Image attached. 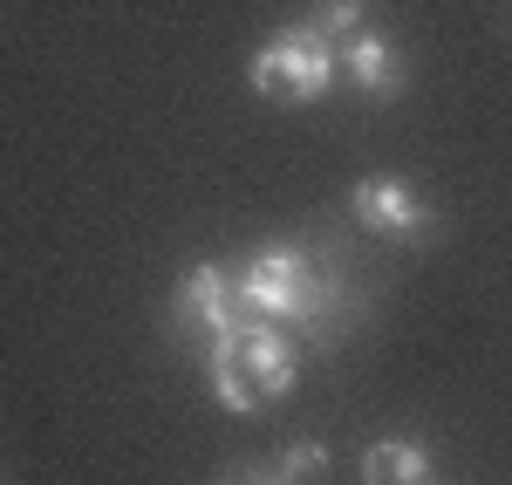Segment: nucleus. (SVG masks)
I'll return each mask as SVG.
<instances>
[{"label": "nucleus", "instance_id": "f257e3e1", "mask_svg": "<svg viewBox=\"0 0 512 485\" xmlns=\"http://www.w3.org/2000/svg\"><path fill=\"white\" fill-rule=\"evenodd\" d=\"M233 274V301L253 308L260 322H280V328H301L315 349H335L355 322H362V287L349 274V253L342 240H328L308 253L301 240H267L253 246Z\"/></svg>", "mask_w": 512, "mask_h": 485}, {"label": "nucleus", "instance_id": "f03ea898", "mask_svg": "<svg viewBox=\"0 0 512 485\" xmlns=\"http://www.w3.org/2000/svg\"><path fill=\"white\" fill-rule=\"evenodd\" d=\"M335 69H342L335 41L321 35L315 21H287L267 48H253L246 82H253L260 96H274V103H321V96L335 89Z\"/></svg>", "mask_w": 512, "mask_h": 485}, {"label": "nucleus", "instance_id": "7ed1b4c3", "mask_svg": "<svg viewBox=\"0 0 512 485\" xmlns=\"http://www.w3.org/2000/svg\"><path fill=\"white\" fill-rule=\"evenodd\" d=\"M355 219H362L369 233H383V240H431L437 233L431 199H424L410 178H390V171H376V178L355 185Z\"/></svg>", "mask_w": 512, "mask_h": 485}, {"label": "nucleus", "instance_id": "20e7f679", "mask_svg": "<svg viewBox=\"0 0 512 485\" xmlns=\"http://www.w3.org/2000/svg\"><path fill=\"white\" fill-rule=\"evenodd\" d=\"M171 322H178V335H185L192 349H205L212 335H233V322H239L233 274H226L219 260H205V267H192V274L178 281V301H171Z\"/></svg>", "mask_w": 512, "mask_h": 485}, {"label": "nucleus", "instance_id": "39448f33", "mask_svg": "<svg viewBox=\"0 0 512 485\" xmlns=\"http://www.w3.org/2000/svg\"><path fill=\"white\" fill-rule=\"evenodd\" d=\"M233 335H239V369L253 376V390H260V397H287V390L301 383V356H294V335H287L280 322H260V315L246 308Z\"/></svg>", "mask_w": 512, "mask_h": 485}, {"label": "nucleus", "instance_id": "423d86ee", "mask_svg": "<svg viewBox=\"0 0 512 485\" xmlns=\"http://www.w3.org/2000/svg\"><path fill=\"white\" fill-rule=\"evenodd\" d=\"M335 55H342V69H349V82L369 96V103H396L403 96V55H396L390 35H376V28H362V35L335 41Z\"/></svg>", "mask_w": 512, "mask_h": 485}, {"label": "nucleus", "instance_id": "0eeeda50", "mask_svg": "<svg viewBox=\"0 0 512 485\" xmlns=\"http://www.w3.org/2000/svg\"><path fill=\"white\" fill-rule=\"evenodd\" d=\"M362 485H431V451L383 438V445L362 451Z\"/></svg>", "mask_w": 512, "mask_h": 485}, {"label": "nucleus", "instance_id": "6e6552de", "mask_svg": "<svg viewBox=\"0 0 512 485\" xmlns=\"http://www.w3.org/2000/svg\"><path fill=\"white\" fill-rule=\"evenodd\" d=\"M315 28L328 41L362 35V28H369V0H321V7H315Z\"/></svg>", "mask_w": 512, "mask_h": 485}, {"label": "nucleus", "instance_id": "1a4fd4ad", "mask_svg": "<svg viewBox=\"0 0 512 485\" xmlns=\"http://www.w3.org/2000/svg\"><path fill=\"white\" fill-rule=\"evenodd\" d=\"M328 472V445H315V438H294V445L280 451V479L287 485H308Z\"/></svg>", "mask_w": 512, "mask_h": 485}, {"label": "nucleus", "instance_id": "9d476101", "mask_svg": "<svg viewBox=\"0 0 512 485\" xmlns=\"http://www.w3.org/2000/svg\"><path fill=\"white\" fill-rule=\"evenodd\" d=\"M226 485H287V479H280V472H267V479H260V472H239V479H226Z\"/></svg>", "mask_w": 512, "mask_h": 485}]
</instances>
